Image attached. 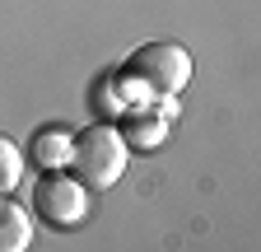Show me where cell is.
<instances>
[{
	"instance_id": "6da1fadb",
	"label": "cell",
	"mask_w": 261,
	"mask_h": 252,
	"mask_svg": "<svg viewBox=\"0 0 261 252\" xmlns=\"http://www.w3.org/2000/svg\"><path fill=\"white\" fill-rule=\"evenodd\" d=\"M130 159V145L121 140L117 126H84V131L70 140V168L89 192H112V182H121Z\"/></svg>"
},
{
	"instance_id": "7a4b0ae2",
	"label": "cell",
	"mask_w": 261,
	"mask_h": 252,
	"mask_svg": "<svg viewBox=\"0 0 261 252\" xmlns=\"http://www.w3.org/2000/svg\"><path fill=\"white\" fill-rule=\"evenodd\" d=\"M89 187L65 173V168H51L38 178V187H33V210H38V219H47L51 229H75L80 219L89 215Z\"/></svg>"
},
{
	"instance_id": "3957f363",
	"label": "cell",
	"mask_w": 261,
	"mask_h": 252,
	"mask_svg": "<svg viewBox=\"0 0 261 252\" xmlns=\"http://www.w3.org/2000/svg\"><path fill=\"white\" fill-rule=\"evenodd\" d=\"M126 75L149 84L154 93H182L187 80H191V52L177 47V42H145L136 47V56L126 61Z\"/></svg>"
},
{
	"instance_id": "277c9868",
	"label": "cell",
	"mask_w": 261,
	"mask_h": 252,
	"mask_svg": "<svg viewBox=\"0 0 261 252\" xmlns=\"http://www.w3.org/2000/svg\"><path fill=\"white\" fill-rule=\"evenodd\" d=\"M70 131L65 126H42L38 136H33V145H28V159L38 164L42 173H51V168H65L70 164Z\"/></svg>"
},
{
	"instance_id": "5b68a950",
	"label": "cell",
	"mask_w": 261,
	"mask_h": 252,
	"mask_svg": "<svg viewBox=\"0 0 261 252\" xmlns=\"http://www.w3.org/2000/svg\"><path fill=\"white\" fill-rule=\"evenodd\" d=\"M33 243V215L14 201H0V252H23Z\"/></svg>"
},
{
	"instance_id": "8992f818",
	"label": "cell",
	"mask_w": 261,
	"mask_h": 252,
	"mask_svg": "<svg viewBox=\"0 0 261 252\" xmlns=\"http://www.w3.org/2000/svg\"><path fill=\"white\" fill-rule=\"evenodd\" d=\"M117 131H121L126 145L154 149V145H163V136H168V121H163V117H130L126 126H117Z\"/></svg>"
},
{
	"instance_id": "52a82bcc",
	"label": "cell",
	"mask_w": 261,
	"mask_h": 252,
	"mask_svg": "<svg viewBox=\"0 0 261 252\" xmlns=\"http://www.w3.org/2000/svg\"><path fill=\"white\" fill-rule=\"evenodd\" d=\"M23 178V154L10 136H0V192H14Z\"/></svg>"
}]
</instances>
